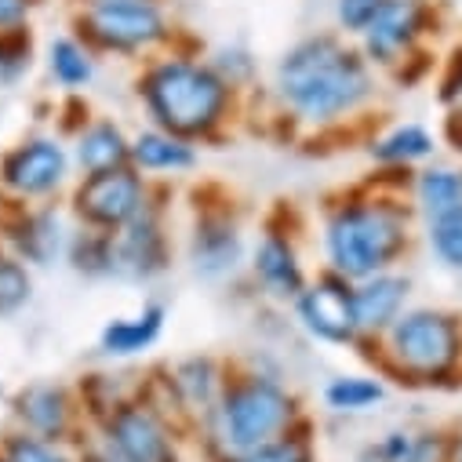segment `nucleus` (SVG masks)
Returning <instances> with one entry per match:
<instances>
[{
    "label": "nucleus",
    "mask_w": 462,
    "mask_h": 462,
    "mask_svg": "<svg viewBox=\"0 0 462 462\" xmlns=\"http://www.w3.org/2000/svg\"><path fill=\"white\" fill-rule=\"evenodd\" d=\"M375 66L357 41L338 30H317L288 44L273 66V88L281 106L306 125H338L361 113L375 91Z\"/></svg>",
    "instance_id": "obj_1"
},
{
    "label": "nucleus",
    "mask_w": 462,
    "mask_h": 462,
    "mask_svg": "<svg viewBox=\"0 0 462 462\" xmlns=\"http://www.w3.org/2000/svg\"><path fill=\"white\" fill-rule=\"evenodd\" d=\"M135 91L153 128L171 132L186 143L215 135L237 98V88H229L208 59L175 48L143 62Z\"/></svg>",
    "instance_id": "obj_2"
},
{
    "label": "nucleus",
    "mask_w": 462,
    "mask_h": 462,
    "mask_svg": "<svg viewBox=\"0 0 462 462\" xmlns=\"http://www.w3.org/2000/svg\"><path fill=\"white\" fill-rule=\"evenodd\" d=\"M408 208L393 200H346L328 215L324 226V252L331 273L346 281H365L408 255Z\"/></svg>",
    "instance_id": "obj_3"
},
{
    "label": "nucleus",
    "mask_w": 462,
    "mask_h": 462,
    "mask_svg": "<svg viewBox=\"0 0 462 462\" xmlns=\"http://www.w3.org/2000/svg\"><path fill=\"white\" fill-rule=\"evenodd\" d=\"M390 372L411 386H448L462 375V317L440 306H408L383 335Z\"/></svg>",
    "instance_id": "obj_4"
},
{
    "label": "nucleus",
    "mask_w": 462,
    "mask_h": 462,
    "mask_svg": "<svg viewBox=\"0 0 462 462\" xmlns=\"http://www.w3.org/2000/svg\"><path fill=\"white\" fill-rule=\"evenodd\" d=\"M299 422V401L273 379L245 375L237 383H226L218 404L208 415L211 440L226 458H241L284 433Z\"/></svg>",
    "instance_id": "obj_5"
},
{
    "label": "nucleus",
    "mask_w": 462,
    "mask_h": 462,
    "mask_svg": "<svg viewBox=\"0 0 462 462\" xmlns=\"http://www.w3.org/2000/svg\"><path fill=\"white\" fill-rule=\"evenodd\" d=\"M73 33L113 59H153L171 48L175 19L164 0H84L73 8Z\"/></svg>",
    "instance_id": "obj_6"
},
{
    "label": "nucleus",
    "mask_w": 462,
    "mask_h": 462,
    "mask_svg": "<svg viewBox=\"0 0 462 462\" xmlns=\"http://www.w3.org/2000/svg\"><path fill=\"white\" fill-rule=\"evenodd\" d=\"M437 30H440L437 0H386V8L375 15V23L357 37V48L375 69L393 73L401 62L426 51Z\"/></svg>",
    "instance_id": "obj_7"
},
{
    "label": "nucleus",
    "mask_w": 462,
    "mask_h": 462,
    "mask_svg": "<svg viewBox=\"0 0 462 462\" xmlns=\"http://www.w3.org/2000/svg\"><path fill=\"white\" fill-rule=\"evenodd\" d=\"M73 211L88 229H102V234H117L139 215H146V182L135 175V168H113V171H95L84 175L80 186L73 189Z\"/></svg>",
    "instance_id": "obj_8"
},
{
    "label": "nucleus",
    "mask_w": 462,
    "mask_h": 462,
    "mask_svg": "<svg viewBox=\"0 0 462 462\" xmlns=\"http://www.w3.org/2000/svg\"><path fill=\"white\" fill-rule=\"evenodd\" d=\"M295 310H299L302 328L328 346H350L361 338L354 281H346L338 273H324L313 284H306L302 295L295 299Z\"/></svg>",
    "instance_id": "obj_9"
},
{
    "label": "nucleus",
    "mask_w": 462,
    "mask_h": 462,
    "mask_svg": "<svg viewBox=\"0 0 462 462\" xmlns=\"http://www.w3.org/2000/svg\"><path fill=\"white\" fill-rule=\"evenodd\" d=\"M66 175H69V153L51 135H33L15 150H8L5 161H0V182L23 200L51 197L66 182Z\"/></svg>",
    "instance_id": "obj_10"
},
{
    "label": "nucleus",
    "mask_w": 462,
    "mask_h": 462,
    "mask_svg": "<svg viewBox=\"0 0 462 462\" xmlns=\"http://www.w3.org/2000/svg\"><path fill=\"white\" fill-rule=\"evenodd\" d=\"M106 448L117 462H175V444L164 419L150 404L125 401L106 415Z\"/></svg>",
    "instance_id": "obj_11"
},
{
    "label": "nucleus",
    "mask_w": 462,
    "mask_h": 462,
    "mask_svg": "<svg viewBox=\"0 0 462 462\" xmlns=\"http://www.w3.org/2000/svg\"><path fill=\"white\" fill-rule=\"evenodd\" d=\"M168 266V241L161 222L146 211L117 234H109V273L125 281H150Z\"/></svg>",
    "instance_id": "obj_12"
},
{
    "label": "nucleus",
    "mask_w": 462,
    "mask_h": 462,
    "mask_svg": "<svg viewBox=\"0 0 462 462\" xmlns=\"http://www.w3.org/2000/svg\"><path fill=\"white\" fill-rule=\"evenodd\" d=\"M408 299H411V277H404L397 270L357 281L354 306H357L361 338H383L393 328V320L408 310Z\"/></svg>",
    "instance_id": "obj_13"
},
{
    "label": "nucleus",
    "mask_w": 462,
    "mask_h": 462,
    "mask_svg": "<svg viewBox=\"0 0 462 462\" xmlns=\"http://www.w3.org/2000/svg\"><path fill=\"white\" fill-rule=\"evenodd\" d=\"M15 419L26 433L62 444L73 430V397L59 383H33L15 397Z\"/></svg>",
    "instance_id": "obj_14"
},
{
    "label": "nucleus",
    "mask_w": 462,
    "mask_h": 462,
    "mask_svg": "<svg viewBox=\"0 0 462 462\" xmlns=\"http://www.w3.org/2000/svg\"><path fill=\"white\" fill-rule=\"evenodd\" d=\"M252 270L273 299H299L306 288V273L299 266V255H295L291 241L281 234H266L259 241V248L252 255Z\"/></svg>",
    "instance_id": "obj_15"
},
{
    "label": "nucleus",
    "mask_w": 462,
    "mask_h": 462,
    "mask_svg": "<svg viewBox=\"0 0 462 462\" xmlns=\"http://www.w3.org/2000/svg\"><path fill=\"white\" fill-rule=\"evenodd\" d=\"M193 266L204 277H222L234 273L241 263V234L234 222L226 218H200L193 229Z\"/></svg>",
    "instance_id": "obj_16"
},
{
    "label": "nucleus",
    "mask_w": 462,
    "mask_h": 462,
    "mask_svg": "<svg viewBox=\"0 0 462 462\" xmlns=\"http://www.w3.org/2000/svg\"><path fill=\"white\" fill-rule=\"evenodd\" d=\"M411 208L422 222L462 208V164H430L411 175Z\"/></svg>",
    "instance_id": "obj_17"
},
{
    "label": "nucleus",
    "mask_w": 462,
    "mask_h": 462,
    "mask_svg": "<svg viewBox=\"0 0 462 462\" xmlns=\"http://www.w3.org/2000/svg\"><path fill=\"white\" fill-rule=\"evenodd\" d=\"M161 331H164V306L150 302L135 317L109 320L102 328V335H98V346H102V354H109V357H135V354L150 350V346L161 338Z\"/></svg>",
    "instance_id": "obj_18"
},
{
    "label": "nucleus",
    "mask_w": 462,
    "mask_h": 462,
    "mask_svg": "<svg viewBox=\"0 0 462 462\" xmlns=\"http://www.w3.org/2000/svg\"><path fill=\"white\" fill-rule=\"evenodd\" d=\"M8 241H12L15 255L23 263H33V266H51L59 259V252L66 248V234H62V222H59L55 211H26V215H19Z\"/></svg>",
    "instance_id": "obj_19"
},
{
    "label": "nucleus",
    "mask_w": 462,
    "mask_h": 462,
    "mask_svg": "<svg viewBox=\"0 0 462 462\" xmlns=\"http://www.w3.org/2000/svg\"><path fill=\"white\" fill-rule=\"evenodd\" d=\"M77 164L95 175V171H113L132 164V139L121 132V125L113 121H91L77 135Z\"/></svg>",
    "instance_id": "obj_20"
},
{
    "label": "nucleus",
    "mask_w": 462,
    "mask_h": 462,
    "mask_svg": "<svg viewBox=\"0 0 462 462\" xmlns=\"http://www.w3.org/2000/svg\"><path fill=\"white\" fill-rule=\"evenodd\" d=\"M132 164L150 175H179V171L197 168V150H193V143H186L171 132L150 128L132 139Z\"/></svg>",
    "instance_id": "obj_21"
},
{
    "label": "nucleus",
    "mask_w": 462,
    "mask_h": 462,
    "mask_svg": "<svg viewBox=\"0 0 462 462\" xmlns=\"http://www.w3.org/2000/svg\"><path fill=\"white\" fill-rule=\"evenodd\" d=\"M44 62H48L51 80L62 91H84V88H91V80L98 73V55L77 33L51 37L48 41V51H44Z\"/></svg>",
    "instance_id": "obj_22"
},
{
    "label": "nucleus",
    "mask_w": 462,
    "mask_h": 462,
    "mask_svg": "<svg viewBox=\"0 0 462 462\" xmlns=\"http://www.w3.org/2000/svg\"><path fill=\"white\" fill-rule=\"evenodd\" d=\"M171 386H175L182 408L200 411L204 419L211 415V408L218 404V397H222V390H226L222 372H218V365H215L211 357H189V361L175 365Z\"/></svg>",
    "instance_id": "obj_23"
},
{
    "label": "nucleus",
    "mask_w": 462,
    "mask_h": 462,
    "mask_svg": "<svg viewBox=\"0 0 462 462\" xmlns=\"http://www.w3.org/2000/svg\"><path fill=\"white\" fill-rule=\"evenodd\" d=\"M372 448L383 462H451V433L444 430H390Z\"/></svg>",
    "instance_id": "obj_24"
},
{
    "label": "nucleus",
    "mask_w": 462,
    "mask_h": 462,
    "mask_svg": "<svg viewBox=\"0 0 462 462\" xmlns=\"http://www.w3.org/2000/svg\"><path fill=\"white\" fill-rule=\"evenodd\" d=\"M433 150H437V139L430 128L397 125L372 143V161L383 168H415V164H426L433 157Z\"/></svg>",
    "instance_id": "obj_25"
},
{
    "label": "nucleus",
    "mask_w": 462,
    "mask_h": 462,
    "mask_svg": "<svg viewBox=\"0 0 462 462\" xmlns=\"http://www.w3.org/2000/svg\"><path fill=\"white\" fill-rule=\"evenodd\" d=\"M383 401H386V386L379 379H368V375H338L324 390V404L331 411H342V415L372 411Z\"/></svg>",
    "instance_id": "obj_26"
},
{
    "label": "nucleus",
    "mask_w": 462,
    "mask_h": 462,
    "mask_svg": "<svg viewBox=\"0 0 462 462\" xmlns=\"http://www.w3.org/2000/svg\"><path fill=\"white\" fill-rule=\"evenodd\" d=\"M426 248L444 270L462 273V208L426 222Z\"/></svg>",
    "instance_id": "obj_27"
},
{
    "label": "nucleus",
    "mask_w": 462,
    "mask_h": 462,
    "mask_svg": "<svg viewBox=\"0 0 462 462\" xmlns=\"http://www.w3.org/2000/svg\"><path fill=\"white\" fill-rule=\"evenodd\" d=\"M33 295V277L19 255L0 252V313H15L30 302Z\"/></svg>",
    "instance_id": "obj_28"
},
{
    "label": "nucleus",
    "mask_w": 462,
    "mask_h": 462,
    "mask_svg": "<svg viewBox=\"0 0 462 462\" xmlns=\"http://www.w3.org/2000/svg\"><path fill=\"white\" fill-rule=\"evenodd\" d=\"M33 66V33L26 30H8L0 33V84H15L23 73Z\"/></svg>",
    "instance_id": "obj_29"
},
{
    "label": "nucleus",
    "mask_w": 462,
    "mask_h": 462,
    "mask_svg": "<svg viewBox=\"0 0 462 462\" xmlns=\"http://www.w3.org/2000/svg\"><path fill=\"white\" fill-rule=\"evenodd\" d=\"M383 8H386V0H331V19H335L338 33L357 41L375 23V15Z\"/></svg>",
    "instance_id": "obj_30"
},
{
    "label": "nucleus",
    "mask_w": 462,
    "mask_h": 462,
    "mask_svg": "<svg viewBox=\"0 0 462 462\" xmlns=\"http://www.w3.org/2000/svg\"><path fill=\"white\" fill-rule=\"evenodd\" d=\"M0 451H5L8 462H73V458L62 451V444L44 440V437H33V433H26V430L12 433Z\"/></svg>",
    "instance_id": "obj_31"
},
{
    "label": "nucleus",
    "mask_w": 462,
    "mask_h": 462,
    "mask_svg": "<svg viewBox=\"0 0 462 462\" xmlns=\"http://www.w3.org/2000/svg\"><path fill=\"white\" fill-rule=\"evenodd\" d=\"M234 462H317V455H313L310 437L291 430V433H284V437H277V440H270V444H263V448H255Z\"/></svg>",
    "instance_id": "obj_32"
},
{
    "label": "nucleus",
    "mask_w": 462,
    "mask_h": 462,
    "mask_svg": "<svg viewBox=\"0 0 462 462\" xmlns=\"http://www.w3.org/2000/svg\"><path fill=\"white\" fill-rule=\"evenodd\" d=\"M208 62L218 69V77H222L229 88H237V91L255 77V59H252V51L241 48V44H222V48H215V51L208 55Z\"/></svg>",
    "instance_id": "obj_33"
},
{
    "label": "nucleus",
    "mask_w": 462,
    "mask_h": 462,
    "mask_svg": "<svg viewBox=\"0 0 462 462\" xmlns=\"http://www.w3.org/2000/svg\"><path fill=\"white\" fill-rule=\"evenodd\" d=\"M37 0H0V33L8 30H26L33 19Z\"/></svg>",
    "instance_id": "obj_34"
},
{
    "label": "nucleus",
    "mask_w": 462,
    "mask_h": 462,
    "mask_svg": "<svg viewBox=\"0 0 462 462\" xmlns=\"http://www.w3.org/2000/svg\"><path fill=\"white\" fill-rule=\"evenodd\" d=\"M444 139L455 153H462V102L448 106V121H444Z\"/></svg>",
    "instance_id": "obj_35"
},
{
    "label": "nucleus",
    "mask_w": 462,
    "mask_h": 462,
    "mask_svg": "<svg viewBox=\"0 0 462 462\" xmlns=\"http://www.w3.org/2000/svg\"><path fill=\"white\" fill-rule=\"evenodd\" d=\"M451 462H462V426L451 433Z\"/></svg>",
    "instance_id": "obj_36"
},
{
    "label": "nucleus",
    "mask_w": 462,
    "mask_h": 462,
    "mask_svg": "<svg viewBox=\"0 0 462 462\" xmlns=\"http://www.w3.org/2000/svg\"><path fill=\"white\" fill-rule=\"evenodd\" d=\"M0 462H8V458H5V451H0Z\"/></svg>",
    "instance_id": "obj_37"
},
{
    "label": "nucleus",
    "mask_w": 462,
    "mask_h": 462,
    "mask_svg": "<svg viewBox=\"0 0 462 462\" xmlns=\"http://www.w3.org/2000/svg\"><path fill=\"white\" fill-rule=\"evenodd\" d=\"M77 5H84V0H73V8H77Z\"/></svg>",
    "instance_id": "obj_38"
}]
</instances>
